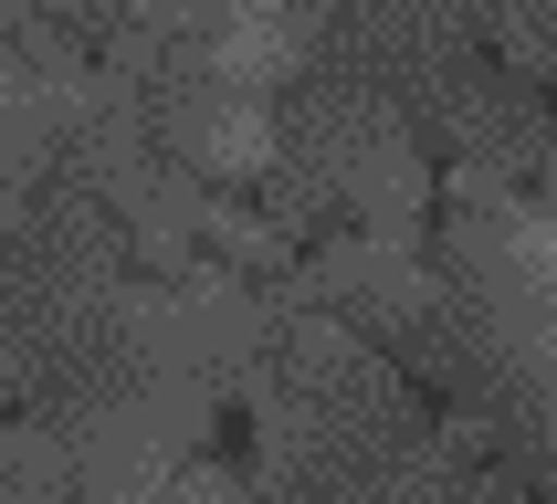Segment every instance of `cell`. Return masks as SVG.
Listing matches in <instances>:
<instances>
[{
  "mask_svg": "<svg viewBox=\"0 0 557 504\" xmlns=\"http://www.w3.org/2000/svg\"><path fill=\"white\" fill-rule=\"evenodd\" d=\"M243 410H252V483L315 494V483H347L358 463H379L389 441L421 431V378L379 337L295 305L274 326V346L252 357Z\"/></svg>",
  "mask_w": 557,
  "mask_h": 504,
  "instance_id": "1",
  "label": "cell"
},
{
  "mask_svg": "<svg viewBox=\"0 0 557 504\" xmlns=\"http://www.w3.org/2000/svg\"><path fill=\"white\" fill-rule=\"evenodd\" d=\"M274 220L284 231H421L432 200V148L410 126L400 94L347 85V74H306L274 105Z\"/></svg>",
  "mask_w": 557,
  "mask_h": 504,
  "instance_id": "2",
  "label": "cell"
},
{
  "mask_svg": "<svg viewBox=\"0 0 557 504\" xmlns=\"http://www.w3.org/2000/svg\"><path fill=\"white\" fill-rule=\"evenodd\" d=\"M473 53H484V0H326L315 74H347V85H379L410 105Z\"/></svg>",
  "mask_w": 557,
  "mask_h": 504,
  "instance_id": "3",
  "label": "cell"
},
{
  "mask_svg": "<svg viewBox=\"0 0 557 504\" xmlns=\"http://www.w3.org/2000/svg\"><path fill=\"white\" fill-rule=\"evenodd\" d=\"M0 504H85L74 441L42 410H0Z\"/></svg>",
  "mask_w": 557,
  "mask_h": 504,
  "instance_id": "4",
  "label": "cell"
},
{
  "mask_svg": "<svg viewBox=\"0 0 557 504\" xmlns=\"http://www.w3.org/2000/svg\"><path fill=\"white\" fill-rule=\"evenodd\" d=\"M463 504H536V494H527V483H516V472H505V463H473Z\"/></svg>",
  "mask_w": 557,
  "mask_h": 504,
  "instance_id": "5",
  "label": "cell"
}]
</instances>
